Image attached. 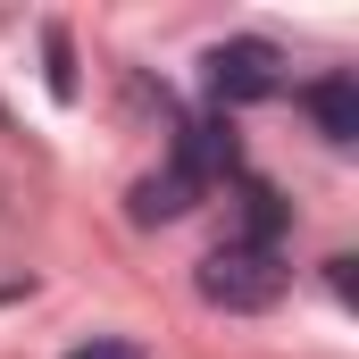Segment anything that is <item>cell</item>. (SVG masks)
<instances>
[{"label":"cell","instance_id":"obj_1","mask_svg":"<svg viewBox=\"0 0 359 359\" xmlns=\"http://www.w3.org/2000/svg\"><path fill=\"white\" fill-rule=\"evenodd\" d=\"M192 284H201V301H209V309L259 318V309H276V301H284L292 268H284V251H259V243H217V251L192 268Z\"/></svg>","mask_w":359,"mask_h":359},{"label":"cell","instance_id":"obj_2","mask_svg":"<svg viewBox=\"0 0 359 359\" xmlns=\"http://www.w3.org/2000/svg\"><path fill=\"white\" fill-rule=\"evenodd\" d=\"M201 84H209L217 109H251V100H276L284 92V59L259 34H234V42H209L201 50Z\"/></svg>","mask_w":359,"mask_h":359},{"label":"cell","instance_id":"obj_3","mask_svg":"<svg viewBox=\"0 0 359 359\" xmlns=\"http://www.w3.org/2000/svg\"><path fill=\"white\" fill-rule=\"evenodd\" d=\"M201 192H209V176H201V168H192V159L176 151L159 176H142L134 192H126V217H134V226H176V217L192 209V201H201Z\"/></svg>","mask_w":359,"mask_h":359},{"label":"cell","instance_id":"obj_4","mask_svg":"<svg viewBox=\"0 0 359 359\" xmlns=\"http://www.w3.org/2000/svg\"><path fill=\"white\" fill-rule=\"evenodd\" d=\"M301 109L318 117V134H326L334 151L359 142V84H351V76H318V84H301Z\"/></svg>","mask_w":359,"mask_h":359},{"label":"cell","instance_id":"obj_5","mask_svg":"<svg viewBox=\"0 0 359 359\" xmlns=\"http://www.w3.org/2000/svg\"><path fill=\"white\" fill-rule=\"evenodd\" d=\"M284 226H292V201H284V192H268V184H243V234H234V243L276 251V243H284Z\"/></svg>","mask_w":359,"mask_h":359},{"label":"cell","instance_id":"obj_6","mask_svg":"<svg viewBox=\"0 0 359 359\" xmlns=\"http://www.w3.org/2000/svg\"><path fill=\"white\" fill-rule=\"evenodd\" d=\"M42 59H50V92H59V100H76V59H67V34H59V25L42 34Z\"/></svg>","mask_w":359,"mask_h":359},{"label":"cell","instance_id":"obj_7","mask_svg":"<svg viewBox=\"0 0 359 359\" xmlns=\"http://www.w3.org/2000/svg\"><path fill=\"white\" fill-rule=\"evenodd\" d=\"M326 284H334V301H359V259H351V251L326 259Z\"/></svg>","mask_w":359,"mask_h":359},{"label":"cell","instance_id":"obj_8","mask_svg":"<svg viewBox=\"0 0 359 359\" xmlns=\"http://www.w3.org/2000/svg\"><path fill=\"white\" fill-rule=\"evenodd\" d=\"M67 359H142V351H134V343H109V334H92V343H76Z\"/></svg>","mask_w":359,"mask_h":359},{"label":"cell","instance_id":"obj_9","mask_svg":"<svg viewBox=\"0 0 359 359\" xmlns=\"http://www.w3.org/2000/svg\"><path fill=\"white\" fill-rule=\"evenodd\" d=\"M0 126H8V109H0Z\"/></svg>","mask_w":359,"mask_h":359}]
</instances>
